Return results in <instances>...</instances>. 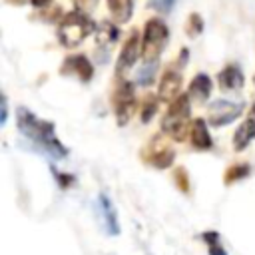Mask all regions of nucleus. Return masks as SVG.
I'll return each instance as SVG.
<instances>
[{
  "mask_svg": "<svg viewBox=\"0 0 255 255\" xmlns=\"http://www.w3.org/2000/svg\"><path fill=\"white\" fill-rule=\"evenodd\" d=\"M189 141H191V145L195 149H209L211 147V135H209L205 120L195 118L191 122V126H189Z\"/></svg>",
  "mask_w": 255,
  "mask_h": 255,
  "instance_id": "13",
  "label": "nucleus"
},
{
  "mask_svg": "<svg viewBox=\"0 0 255 255\" xmlns=\"http://www.w3.org/2000/svg\"><path fill=\"white\" fill-rule=\"evenodd\" d=\"M98 213L102 219V225L106 229L108 235H118L120 233V223H118V215L114 209V203L110 201V197L106 193L98 195Z\"/></svg>",
  "mask_w": 255,
  "mask_h": 255,
  "instance_id": "11",
  "label": "nucleus"
},
{
  "mask_svg": "<svg viewBox=\"0 0 255 255\" xmlns=\"http://www.w3.org/2000/svg\"><path fill=\"white\" fill-rule=\"evenodd\" d=\"M169 40V30L161 18H149L143 28V38H141V58L143 62H157L159 54L167 46Z\"/></svg>",
  "mask_w": 255,
  "mask_h": 255,
  "instance_id": "3",
  "label": "nucleus"
},
{
  "mask_svg": "<svg viewBox=\"0 0 255 255\" xmlns=\"http://www.w3.org/2000/svg\"><path fill=\"white\" fill-rule=\"evenodd\" d=\"M60 72L66 74V76H74L80 82H90L92 76H94V66H92V62L84 54H80V56H68L64 60V64H62Z\"/></svg>",
  "mask_w": 255,
  "mask_h": 255,
  "instance_id": "9",
  "label": "nucleus"
},
{
  "mask_svg": "<svg viewBox=\"0 0 255 255\" xmlns=\"http://www.w3.org/2000/svg\"><path fill=\"white\" fill-rule=\"evenodd\" d=\"M247 173H249V165H247V163L231 165V169H229V171H227V175H225V181H227V183H231V181H235V179L245 177Z\"/></svg>",
  "mask_w": 255,
  "mask_h": 255,
  "instance_id": "19",
  "label": "nucleus"
},
{
  "mask_svg": "<svg viewBox=\"0 0 255 255\" xmlns=\"http://www.w3.org/2000/svg\"><path fill=\"white\" fill-rule=\"evenodd\" d=\"M74 4H76V8L78 10H92L96 4H98V0H74Z\"/></svg>",
  "mask_w": 255,
  "mask_h": 255,
  "instance_id": "22",
  "label": "nucleus"
},
{
  "mask_svg": "<svg viewBox=\"0 0 255 255\" xmlns=\"http://www.w3.org/2000/svg\"><path fill=\"white\" fill-rule=\"evenodd\" d=\"M145 151H147V153H145V159H147L151 165H155L157 169L169 167L171 161H173V149H171L165 141H161L159 137H155V139L147 145Z\"/></svg>",
  "mask_w": 255,
  "mask_h": 255,
  "instance_id": "10",
  "label": "nucleus"
},
{
  "mask_svg": "<svg viewBox=\"0 0 255 255\" xmlns=\"http://www.w3.org/2000/svg\"><path fill=\"white\" fill-rule=\"evenodd\" d=\"M139 46H141V42H139V38H137V32H135V30L129 32V36H128V40L124 42V48H122V52H120V56H118V62H116V72H118V74H126V72L135 64V60L141 56Z\"/></svg>",
  "mask_w": 255,
  "mask_h": 255,
  "instance_id": "7",
  "label": "nucleus"
},
{
  "mask_svg": "<svg viewBox=\"0 0 255 255\" xmlns=\"http://www.w3.org/2000/svg\"><path fill=\"white\" fill-rule=\"evenodd\" d=\"M255 139V118H247L237 129H235V135H233V149L235 151H243L251 141Z\"/></svg>",
  "mask_w": 255,
  "mask_h": 255,
  "instance_id": "14",
  "label": "nucleus"
},
{
  "mask_svg": "<svg viewBox=\"0 0 255 255\" xmlns=\"http://www.w3.org/2000/svg\"><path fill=\"white\" fill-rule=\"evenodd\" d=\"M217 82H219V88L225 90V92L241 90V88H243V72H241L239 66L229 64V66H225V68L219 72Z\"/></svg>",
  "mask_w": 255,
  "mask_h": 255,
  "instance_id": "12",
  "label": "nucleus"
},
{
  "mask_svg": "<svg viewBox=\"0 0 255 255\" xmlns=\"http://www.w3.org/2000/svg\"><path fill=\"white\" fill-rule=\"evenodd\" d=\"M155 6H157V10L169 12V10H171V6H173V0H157V2H155Z\"/></svg>",
  "mask_w": 255,
  "mask_h": 255,
  "instance_id": "23",
  "label": "nucleus"
},
{
  "mask_svg": "<svg viewBox=\"0 0 255 255\" xmlns=\"http://www.w3.org/2000/svg\"><path fill=\"white\" fill-rule=\"evenodd\" d=\"M155 68H157V62H143V68L137 72V84L147 86L155 74Z\"/></svg>",
  "mask_w": 255,
  "mask_h": 255,
  "instance_id": "18",
  "label": "nucleus"
},
{
  "mask_svg": "<svg viewBox=\"0 0 255 255\" xmlns=\"http://www.w3.org/2000/svg\"><path fill=\"white\" fill-rule=\"evenodd\" d=\"M179 90H181V72L173 66H169L163 74H161V80H159V88H157V96L161 102H167L171 104L177 96H179Z\"/></svg>",
  "mask_w": 255,
  "mask_h": 255,
  "instance_id": "8",
  "label": "nucleus"
},
{
  "mask_svg": "<svg viewBox=\"0 0 255 255\" xmlns=\"http://www.w3.org/2000/svg\"><path fill=\"white\" fill-rule=\"evenodd\" d=\"M94 28H96L94 22L82 10H74V12H68L58 24V40L62 46L74 48L80 42H84V38L92 34Z\"/></svg>",
  "mask_w": 255,
  "mask_h": 255,
  "instance_id": "2",
  "label": "nucleus"
},
{
  "mask_svg": "<svg viewBox=\"0 0 255 255\" xmlns=\"http://www.w3.org/2000/svg\"><path fill=\"white\" fill-rule=\"evenodd\" d=\"M108 8L118 24H126L133 14V0H108Z\"/></svg>",
  "mask_w": 255,
  "mask_h": 255,
  "instance_id": "16",
  "label": "nucleus"
},
{
  "mask_svg": "<svg viewBox=\"0 0 255 255\" xmlns=\"http://www.w3.org/2000/svg\"><path fill=\"white\" fill-rule=\"evenodd\" d=\"M189 122V94H179L167 108L161 120V131L173 139H181Z\"/></svg>",
  "mask_w": 255,
  "mask_h": 255,
  "instance_id": "4",
  "label": "nucleus"
},
{
  "mask_svg": "<svg viewBox=\"0 0 255 255\" xmlns=\"http://www.w3.org/2000/svg\"><path fill=\"white\" fill-rule=\"evenodd\" d=\"M189 98L197 100V102H205L211 94V78L207 74H197L191 84H189Z\"/></svg>",
  "mask_w": 255,
  "mask_h": 255,
  "instance_id": "15",
  "label": "nucleus"
},
{
  "mask_svg": "<svg viewBox=\"0 0 255 255\" xmlns=\"http://www.w3.org/2000/svg\"><path fill=\"white\" fill-rule=\"evenodd\" d=\"M243 112V106L237 102H229V100H215L211 102V106L207 108V120L211 126H227L231 122H235L239 118V114Z\"/></svg>",
  "mask_w": 255,
  "mask_h": 255,
  "instance_id": "6",
  "label": "nucleus"
},
{
  "mask_svg": "<svg viewBox=\"0 0 255 255\" xmlns=\"http://www.w3.org/2000/svg\"><path fill=\"white\" fill-rule=\"evenodd\" d=\"M155 110H157V104H155V98H145V102H143V106H141V122L145 124V122H149L151 120V116L155 114Z\"/></svg>",
  "mask_w": 255,
  "mask_h": 255,
  "instance_id": "20",
  "label": "nucleus"
},
{
  "mask_svg": "<svg viewBox=\"0 0 255 255\" xmlns=\"http://www.w3.org/2000/svg\"><path fill=\"white\" fill-rule=\"evenodd\" d=\"M187 32L191 34V36H195V34H199L201 30H203V20H201V16L199 14H191L189 16V20H187Z\"/></svg>",
  "mask_w": 255,
  "mask_h": 255,
  "instance_id": "21",
  "label": "nucleus"
},
{
  "mask_svg": "<svg viewBox=\"0 0 255 255\" xmlns=\"http://www.w3.org/2000/svg\"><path fill=\"white\" fill-rule=\"evenodd\" d=\"M201 237H203L205 243H207L209 255H227L225 249H223V245H221V241H219V233H217V231H205Z\"/></svg>",
  "mask_w": 255,
  "mask_h": 255,
  "instance_id": "17",
  "label": "nucleus"
},
{
  "mask_svg": "<svg viewBox=\"0 0 255 255\" xmlns=\"http://www.w3.org/2000/svg\"><path fill=\"white\" fill-rule=\"evenodd\" d=\"M253 82H255V78H253Z\"/></svg>",
  "mask_w": 255,
  "mask_h": 255,
  "instance_id": "27",
  "label": "nucleus"
},
{
  "mask_svg": "<svg viewBox=\"0 0 255 255\" xmlns=\"http://www.w3.org/2000/svg\"><path fill=\"white\" fill-rule=\"evenodd\" d=\"M2 118H0V124L4 126L6 124V118H8V104H6V98H2Z\"/></svg>",
  "mask_w": 255,
  "mask_h": 255,
  "instance_id": "24",
  "label": "nucleus"
},
{
  "mask_svg": "<svg viewBox=\"0 0 255 255\" xmlns=\"http://www.w3.org/2000/svg\"><path fill=\"white\" fill-rule=\"evenodd\" d=\"M16 124H18V129L22 131V135L26 139H30L46 155H50L54 159H62V157L68 155V149L58 139L52 122H46V120L38 118L28 108H18V112H16Z\"/></svg>",
  "mask_w": 255,
  "mask_h": 255,
  "instance_id": "1",
  "label": "nucleus"
},
{
  "mask_svg": "<svg viewBox=\"0 0 255 255\" xmlns=\"http://www.w3.org/2000/svg\"><path fill=\"white\" fill-rule=\"evenodd\" d=\"M112 104H114V114H116V118H118V124H120V126H126V124L131 120L133 110H135L133 84H131V82H120L118 88L114 90Z\"/></svg>",
  "mask_w": 255,
  "mask_h": 255,
  "instance_id": "5",
  "label": "nucleus"
},
{
  "mask_svg": "<svg viewBox=\"0 0 255 255\" xmlns=\"http://www.w3.org/2000/svg\"><path fill=\"white\" fill-rule=\"evenodd\" d=\"M52 0H32V4L36 6V8H42V6H48Z\"/></svg>",
  "mask_w": 255,
  "mask_h": 255,
  "instance_id": "25",
  "label": "nucleus"
},
{
  "mask_svg": "<svg viewBox=\"0 0 255 255\" xmlns=\"http://www.w3.org/2000/svg\"><path fill=\"white\" fill-rule=\"evenodd\" d=\"M251 116L255 118V104H253V108H251Z\"/></svg>",
  "mask_w": 255,
  "mask_h": 255,
  "instance_id": "26",
  "label": "nucleus"
}]
</instances>
